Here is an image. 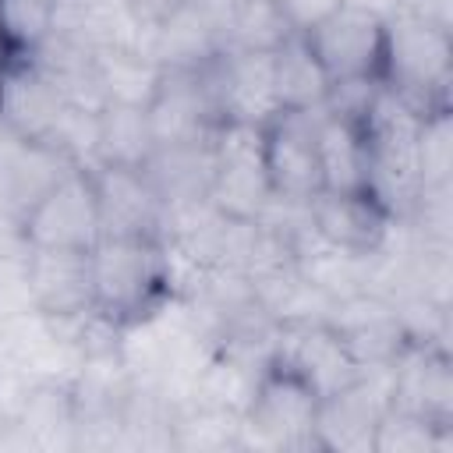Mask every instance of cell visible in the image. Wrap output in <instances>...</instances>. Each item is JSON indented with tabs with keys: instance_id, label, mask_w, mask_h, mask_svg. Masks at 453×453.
<instances>
[{
	"instance_id": "6da1fadb",
	"label": "cell",
	"mask_w": 453,
	"mask_h": 453,
	"mask_svg": "<svg viewBox=\"0 0 453 453\" xmlns=\"http://www.w3.org/2000/svg\"><path fill=\"white\" fill-rule=\"evenodd\" d=\"M92 308L131 329L177 297L166 241L156 234H103L88 248Z\"/></svg>"
},
{
	"instance_id": "7a4b0ae2",
	"label": "cell",
	"mask_w": 453,
	"mask_h": 453,
	"mask_svg": "<svg viewBox=\"0 0 453 453\" xmlns=\"http://www.w3.org/2000/svg\"><path fill=\"white\" fill-rule=\"evenodd\" d=\"M379 81L407 99L418 113L449 110L453 85V35L449 25L428 21L411 11L386 18V53Z\"/></svg>"
},
{
	"instance_id": "3957f363",
	"label": "cell",
	"mask_w": 453,
	"mask_h": 453,
	"mask_svg": "<svg viewBox=\"0 0 453 453\" xmlns=\"http://www.w3.org/2000/svg\"><path fill=\"white\" fill-rule=\"evenodd\" d=\"M319 393L280 361H265L241 414V449H319Z\"/></svg>"
},
{
	"instance_id": "277c9868",
	"label": "cell",
	"mask_w": 453,
	"mask_h": 453,
	"mask_svg": "<svg viewBox=\"0 0 453 453\" xmlns=\"http://www.w3.org/2000/svg\"><path fill=\"white\" fill-rule=\"evenodd\" d=\"M273 198L276 195L262 156V127L219 124L212 134L209 202L230 219H258Z\"/></svg>"
},
{
	"instance_id": "5b68a950",
	"label": "cell",
	"mask_w": 453,
	"mask_h": 453,
	"mask_svg": "<svg viewBox=\"0 0 453 453\" xmlns=\"http://www.w3.org/2000/svg\"><path fill=\"white\" fill-rule=\"evenodd\" d=\"M28 248H71L88 251L99 237V198L88 166H71L21 219Z\"/></svg>"
},
{
	"instance_id": "8992f818",
	"label": "cell",
	"mask_w": 453,
	"mask_h": 453,
	"mask_svg": "<svg viewBox=\"0 0 453 453\" xmlns=\"http://www.w3.org/2000/svg\"><path fill=\"white\" fill-rule=\"evenodd\" d=\"M202 74L209 81V92L223 124L265 127L280 113L276 88H273V53L223 46L212 60L202 64Z\"/></svg>"
},
{
	"instance_id": "52a82bcc",
	"label": "cell",
	"mask_w": 453,
	"mask_h": 453,
	"mask_svg": "<svg viewBox=\"0 0 453 453\" xmlns=\"http://www.w3.org/2000/svg\"><path fill=\"white\" fill-rule=\"evenodd\" d=\"M273 361L290 368L297 379H304L319 396H329L343 386H350L365 368L350 357L347 343L333 329L326 315L311 319H287L276 329Z\"/></svg>"
},
{
	"instance_id": "ba28073f",
	"label": "cell",
	"mask_w": 453,
	"mask_h": 453,
	"mask_svg": "<svg viewBox=\"0 0 453 453\" xmlns=\"http://www.w3.org/2000/svg\"><path fill=\"white\" fill-rule=\"evenodd\" d=\"M319 110H280L262 127V156L276 198L308 202L322 191L319 142H315Z\"/></svg>"
},
{
	"instance_id": "9c48e42d",
	"label": "cell",
	"mask_w": 453,
	"mask_h": 453,
	"mask_svg": "<svg viewBox=\"0 0 453 453\" xmlns=\"http://www.w3.org/2000/svg\"><path fill=\"white\" fill-rule=\"evenodd\" d=\"M308 46L315 50L319 64L326 67L329 81L343 78H379L382 53H386V21L340 4L326 21L304 32Z\"/></svg>"
},
{
	"instance_id": "30bf717a",
	"label": "cell",
	"mask_w": 453,
	"mask_h": 453,
	"mask_svg": "<svg viewBox=\"0 0 453 453\" xmlns=\"http://www.w3.org/2000/svg\"><path fill=\"white\" fill-rule=\"evenodd\" d=\"M389 407L453 425V361L446 343H403L389 365Z\"/></svg>"
},
{
	"instance_id": "8fae6325",
	"label": "cell",
	"mask_w": 453,
	"mask_h": 453,
	"mask_svg": "<svg viewBox=\"0 0 453 453\" xmlns=\"http://www.w3.org/2000/svg\"><path fill=\"white\" fill-rule=\"evenodd\" d=\"M389 407V368H365L350 386L319 396V449H372L375 425Z\"/></svg>"
},
{
	"instance_id": "7c38bea8",
	"label": "cell",
	"mask_w": 453,
	"mask_h": 453,
	"mask_svg": "<svg viewBox=\"0 0 453 453\" xmlns=\"http://www.w3.org/2000/svg\"><path fill=\"white\" fill-rule=\"evenodd\" d=\"M311 234L347 255H375L393 234L396 216L372 191H319L308 198Z\"/></svg>"
},
{
	"instance_id": "4fadbf2b",
	"label": "cell",
	"mask_w": 453,
	"mask_h": 453,
	"mask_svg": "<svg viewBox=\"0 0 453 453\" xmlns=\"http://www.w3.org/2000/svg\"><path fill=\"white\" fill-rule=\"evenodd\" d=\"M152 142L156 145H184V142H209L223 124L209 92L202 67L188 71H163V81L145 106Z\"/></svg>"
},
{
	"instance_id": "5bb4252c",
	"label": "cell",
	"mask_w": 453,
	"mask_h": 453,
	"mask_svg": "<svg viewBox=\"0 0 453 453\" xmlns=\"http://www.w3.org/2000/svg\"><path fill=\"white\" fill-rule=\"evenodd\" d=\"M326 319L333 322V329L340 333V340L361 368H389L407 343L393 301L375 290H354L336 297Z\"/></svg>"
},
{
	"instance_id": "9a60e30c",
	"label": "cell",
	"mask_w": 453,
	"mask_h": 453,
	"mask_svg": "<svg viewBox=\"0 0 453 453\" xmlns=\"http://www.w3.org/2000/svg\"><path fill=\"white\" fill-rule=\"evenodd\" d=\"M25 283H28V308L46 315V319L81 315L92 308L88 251L28 248Z\"/></svg>"
},
{
	"instance_id": "2e32d148",
	"label": "cell",
	"mask_w": 453,
	"mask_h": 453,
	"mask_svg": "<svg viewBox=\"0 0 453 453\" xmlns=\"http://www.w3.org/2000/svg\"><path fill=\"white\" fill-rule=\"evenodd\" d=\"M99 198V226L103 234H156L163 230V198L149 184L142 166H88Z\"/></svg>"
},
{
	"instance_id": "e0dca14e",
	"label": "cell",
	"mask_w": 453,
	"mask_h": 453,
	"mask_svg": "<svg viewBox=\"0 0 453 453\" xmlns=\"http://www.w3.org/2000/svg\"><path fill=\"white\" fill-rule=\"evenodd\" d=\"M64 99L32 57H7L0 64V124L25 138L42 142L60 117Z\"/></svg>"
},
{
	"instance_id": "ac0fdd59",
	"label": "cell",
	"mask_w": 453,
	"mask_h": 453,
	"mask_svg": "<svg viewBox=\"0 0 453 453\" xmlns=\"http://www.w3.org/2000/svg\"><path fill=\"white\" fill-rule=\"evenodd\" d=\"M57 39L99 57L120 46H142L145 28L127 14L120 0H53Z\"/></svg>"
},
{
	"instance_id": "d6986e66",
	"label": "cell",
	"mask_w": 453,
	"mask_h": 453,
	"mask_svg": "<svg viewBox=\"0 0 453 453\" xmlns=\"http://www.w3.org/2000/svg\"><path fill=\"white\" fill-rule=\"evenodd\" d=\"M138 50H145L163 71H188L212 60L223 50V39L195 4L180 0V7L170 18L145 28Z\"/></svg>"
},
{
	"instance_id": "ffe728a7",
	"label": "cell",
	"mask_w": 453,
	"mask_h": 453,
	"mask_svg": "<svg viewBox=\"0 0 453 453\" xmlns=\"http://www.w3.org/2000/svg\"><path fill=\"white\" fill-rule=\"evenodd\" d=\"M74 163H67L53 145L46 142H25L11 138L0 149V188L7 198V212L18 223Z\"/></svg>"
},
{
	"instance_id": "44dd1931",
	"label": "cell",
	"mask_w": 453,
	"mask_h": 453,
	"mask_svg": "<svg viewBox=\"0 0 453 453\" xmlns=\"http://www.w3.org/2000/svg\"><path fill=\"white\" fill-rule=\"evenodd\" d=\"M149 184L170 202H188V198H209L212 184V138L209 142H184V145H156L152 156L142 163Z\"/></svg>"
},
{
	"instance_id": "7402d4cb",
	"label": "cell",
	"mask_w": 453,
	"mask_h": 453,
	"mask_svg": "<svg viewBox=\"0 0 453 453\" xmlns=\"http://www.w3.org/2000/svg\"><path fill=\"white\" fill-rule=\"evenodd\" d=\"M315 142L322 191H368V142L357 124L319 110Z\"/></svg>"
},
{
	"instance_id": "603a6c76",
	"label": "cell",
	"mask_w": 453,
	"mask_h": 453,
	"mask_svg": "<svg viewBox=\"0 0 453 453\" xmlns=\"http://www.w3.org/2000/svg\"><path fill=\"white\" fill-rule=\"evenodd\" d=\"M329 74L301 32H290L273 50V88L280 110H319L329 92Z\"/></svg>"
},
{
	"instance_id": "cb8c5ba5",
	"label": "cell",
	"mask_w": 453,
	"mask_h": 453,
	"mask_svg": "<svg viewBox=\"0 0 453 453\" xmlns=\"http://www.w3.org/2000/svg\"><path fill=\"white\" fill-rule=\"evenodd\" d=\"M35 449H74V396L71 379H35L21 414L14 418Z\"/></svg>"
},
{
	"instance_id": "d4e9b609",
	"label": "cell",
	"mask_w": 453,
	"mask_h": 453,
	"mask_svg": "<svg viewBox=\"0 0 453 453\" xmlns=\"http://www.w3.org/2000/svg\"><path fill=\"white\" fill-rule=\"evenodd\" d=\"M96 71H99L106 103H117V106H149L163 81V67L138 46L99 53Z\"/></svg>"
},
{
	"instance_id": "484cf974",
	"label": "cell",
	"mask_w": 453,
	"mask_h": 453,
	"mask_svg": "<svg viewBox=\"0 0 453 453\" xmlns=\"http://www.w3.org/2000/svg\"><path fill=\"white\" fill-rule=\"evenodd\" d=\"M152 127L145 106L106 103L99 110V159L110 166H142L152 156Z\"/></svg>"
},
{
	"instance_id": "4316f807",
	"label": "cell",
	"mask_w": 453,
	"mask_h": 453,
	"mask_svg": "<svg viewBox=\"0 0 453 453\" xmlns=\"http://www.w3.org/2000/svg\"><path fill=\"white\" fill-rule=\"evenodd\" d=\"M372 453H453V425L386 407L375 425Z\"/></svg>"
},
{
	"instance_id": "83f0119b",
	"label": "cell",
	"mask_w": 453,
	"mask_h": 453,
	"mask_svg": "<svg viewBox=\"0 0 453 453\" xmlns=\"http://www.w3.org/2000/svg\"><path fill=\"white\" fill-rule=\"evenodd\" d=\"M290 35L276 0H234L226 25H223V46L230 50H262L273 53Z\"/></svg>"
},
{
	"instance_id": "f1b7e54d",
	"label": "cell",
	"mask_w": 453,
	"mask_h": 453,
	"mask_svg": "<svg viewBox=\"0 0 453 453\" xmlns=\"http://www.w3.org/2000/svg\"><path fill=\"white\" fill-rule=\"evenodd\" d=\"M53 32V0H0V35L11 57L35 53Z\"/></svg>"
},
{
	"instance_id": "f546056e",
	"label": "cell",
	"mask_w": 453,
	"mask_h": 453,
	"mask_svg": "<svg viewBox=\"0 0 453 453\" xmlns=\"http://www.w3.org/2000/svg\"><path fill=\"white\" fill-rule=\"evenodd\" d=\"M42 142L53 145L74 166H96V159H99V110L64 106Z\"/></svg>"
},
{
	"instance_id": "4dcf8cb0",
	"label": "cell",
	"mask_w": 453,
	"mask_h": 453,
	"mask_svg": "<svg viewBox=\"0 0 453 453\" xmlns=\"http://www.w3.org/2000/svg\"><path fill=\"white\" fill-rule=\"evenodd\" d=\"M418 177L425 184H453V131L449 110L428 113L418 131Z\"/></svg>"
},
{
	"instance_id": "1f68e13d",
	"label": "cell",
	"mask_w": 453,
	"mask_h": 453,
	"mask_svg": "<svg viewBox=\"0 0 453 453\" xmlns=\"http://www.w3.org/2000/svg\"><path fill=\"white\" fill-rule=\"evenodd\" d=\"M343 0H276V7H280V14H283V21H287V28L290 32H311L319 21H326L336 7H340Z\"/></svg>"
},
{
	"instance_id": "d6a6232c",
	"label": "cell",
	"mask_w": 453,
	"mask_h": 453,
	"mask_svg": "<svg viewBox=\"0 0 453 453\" xmlns=\"http://www.w3.org/2000/svg\"><path fill=\"white\" fill-rule=\"evenodd\" d=\"M120 4L127 7V14H131L142 28L159 25L163 18H170V14L180 7V0H120Z\"/></svg>"
},
{
	"instance_id": "836d02e7",
	"label": "cell",
	"mask_w": 453,
	"mask_h": 453,
	"mask_svg": "<svg viewBox=\"0 0 453 453\" xmlns=\"http://www.w3.org/2000/svg\"><path fill=\"white\" fill-rule=\"evenodd\" d=\"M449 4H453V0H400L396 11H411V14H421V18H428V21L453 25V18H449Z\"/></svg>"
},
{
	"instance_id": "e575fe53",
	"label": "cell",
	"mask_w": 453,
	"mask_h": 453,
	"mask_svg": "<svg viewBox=\"0 0 453 453\" xmlns=\"http://www.w3.org/2000/svg\"><path fill=\"white\" fill-rule=\"evenodd\" d=\"M347 7H357V11H368V14H375V18H389V14H396V7H400V0H343Z\"/></svg>"
},
{
	"instance_id": "d590c367",
	"label": "cell",
	"mask_w": 453,
	"mask_h": 453,
	"mask_svg": "<svg viewBox=\"0 0 453 453\" xmlns=\"http://www.w3.org/2000/svg\"><path fill=\"white\" fill-rule=\"evenodd\" d=\"M11 212H7V198H4V188H0V223H7Z\"/></svg>"
},
{
	"instance_id": "8d00e7d4",
	"label": "cell",
	"mask_w": 453,
	"mask_h": 453,
	"mask_svg": "<svg viewBox=\"0 0 453 453\" xmlns=\"http://www.w3.org/2000/svg\"><path fill=\"white\" fill-rule=\"evenodd\" d=\"M7 57H11V53H7V42H4V35H0V64H4Z\"/></svg>"
}]
</instances>
